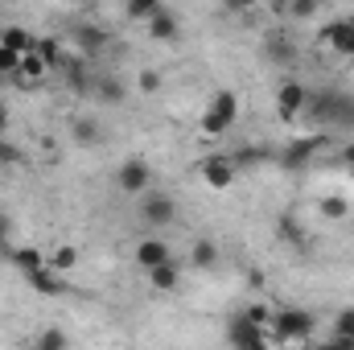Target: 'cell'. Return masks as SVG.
I'll return each mask as SVG.
<instances>
[{
	"label": "cell",
	"instance_id": "6da1fadb",
	"mask_svg": "<svg viewBox=\"0 0 354 350\" xmlns=\"http://www.w3.org/2000/svg\"><path fill=\"white\" fill-rule=\"evenodd\" d=\"M301 120H313V124H346V128H354V99L351 95H338V91H309Z\"/></svg>",
	"mask_w": 354,
	"mask_h": 350
},
{
	"label": "cell",
	"instance_id": "7a4b0ae2",
	"mask_svg": "<svg viewBox=\"0 0 354 350\" xmlns=\"http://www.w3.org/2000/svg\"><path fill=\"white\" fill-rule=\"evenodd\" d=\"M235 120H239V95L231 87H223V91L210 95V103H206L198 128H202V136H223V132H231Z\"/></svg>",
	"mask_w": 354,
	"mask_h": 350
},
{
	"label": "cell",
	"instance_id": "3957f363",
	"mask_svg": "<svg viewBox=\"0 0 354 350\" xmlns=\"http://www.w3.org/2000/svg\"><path fill=\"white\" fill-rule=\"evenodd\" d=\"M272 334L276 342H309L313 330H317V317L309 309H297V305H284V309H272Z\"/></svg>",
	"mask_w": 354,
	"mask_h": 350
},
{
	"label": "cell",
	"instance_id": "277c9868",
	"mask_svg": "<svg viewBox=\"0 0 354 350\" xmlns=\"http://www.w3.org/2000/svg\"><path fill=\"white\" fill-rule=\"evenodd\" d=\"M140 223L145 227H157V231H165V227H174L177 219H181V206H177L169 194H157V190H145L140 194Z\"/></svg>",
	"mask_w": 354,
	"mask_h": 350
},
{
	"label": "cell",
	"instance_id": "5b68a950",
	"mask_svg": "<svg viewBox=\"0 0 354 350\" xmlns=\"http://www.w3.org/2000/svg\"><path fill=\"white\" fill-rule=\"evenodd\" d=\"M227 342H231V347H272L276 334H272V326H260V322L235 313V317L227 322Z\"/></svg>",
	"mask_w": 354,
	"mask_h": 350
},
{
	"label": "cell",
	"instance_id": "8992f818",
	"mask_svg": "<svg viewBox=\"0 0 354 350\" xmlns=\"http://www.w3.org/2000/svg\"><path fill=\"white\" fill-rule=\"evenodd\" d=\"M149 185H153V165H149L145 157H128V161L115 169V190L128 194V198H140Z\"/></svg>",
	"mask_w": 354,
	"mask_h": 350
},
{
	"label": "cell",
	"instance_id": "52a82bcc",
	"mask_svg": "<svg viewBox=\"0 0 354 350\" xmlns=\"http://www.w3.org/2000/svg\"><path fill=\"white\" fill-rule=\"evenodd\" d=\"M305 99H309V87H305V83H297V79L280 83V87H276V116H280L284 124L301 120V111H305Z\"/></svg>",
	"mask_w": 354,
	"mask_h": 350
},
{
	"label": "cell",
	"instance_id": "ba28073f",
	"mask_svg": "<svg viewBox=\"0 0 354 350\" xmlns=\"http://www.w3.org/2000/svg\"><path fill=\"white\" fill-rule=\"evenodd\" d=\"M21 276H25V284H29L33 293H41V297H62V293H66V276H62L54 264L29 268V272H21Z\"/></svg>",
	"mask_w": 354,
	"mask_h": 350
},
{
	"label": "cell",
	"instance_id": "9c48e42d",
	"mask_svg": "<svg viewBox=\"0 0 354 350\" xmlns=\"http://www.w3.org/2000/svg\"><path fill=\"white\" fill-rule=\"evenodd\" d=\"M235 174H239V165H235L227 153H210V157L202 161V181H206L210 190H231Z\"/></svg>",
	"mask_w": 354,
	"mask_h": 350
},
{
	"label": "cell",
	"instance_id": "30bf717a",
	"mask_svg": "<svg viewBox=\"0 0 354 350\" xmlns=\"http://www.w3.org/2000/svg\"><path fill=\"white\" fill-rule=\"evenodd\" d=\"M322 42H326L334 54L354 58V17H338V21H330V25L322 29Z\"/></svg>",
	"mask_w": 354,
	"mask_h": 350
},
{
	"label": "cell",
	"instance_id": "8fae6325",
	"mask_svg": "<svg viewBox=\"0 0 354 350\" xmlns=\"http://www.w3.org/2000/svg\"><path fill=\"white\" fill-rule=\"evenodd\" d=\"M322 145H326V136H301V140H292V145L280 153V165L297 174V169H305V165L313 161V153H317Z\"/></svg>",
	"mask_w": 354,
	"mask_h": 350
},
{
	"label": "cell",
	"instance_id": "7c38bea8",
	"mask_svg": "<svg viewBox=\"0 0 354 350\" xmlns=\"http://www.w3.org/2000/svg\"><path fill=\"white\" fill-rule=\"evenodd\" d=\"M145 29H149V37H153V42H161V46L181 37V21H177V12H169L165 4H161V8L145 21Z\"/></svg>",
	"mask_w": 354,
	"mask_h": 350
},
{
	"label": "cell",
	"instance_id": "4fadbf2b",
	"mask_svg": "<svg viewBox=\"0 0 354 350\" xmlns=\"http://www.w3.org/2000/svg\"><path fill=\"white\" fill-rule=\"evenodd\" d=\"M46 71H50V62H46L37 50H29V54H21V62H17V75H12V79H17L25 91H33L41 79H46Z\"/></svg>",
	"mask_w": 354,
	"mask_h": 350
},
{
	"label": "cell",
	"instance_id": "5bb4252c",
	"mask_svg": "<svg viewBox=\"0 0 354 350\" xmlns=\"http://www.w3.org/2000/svg\"><path fill=\"white\" fill-rule=\"evenodd\" d=\"M174 260V248L165 243V239H157V235H145L140 243H136V264L149 272V268H157V264Z\"/></svg>",
	"mask_w": 354,
	"mask_h": 350
},
{
	"label": "cell",
	"instance_id": "9a60e30c",
	"mask_svg": "<svg viewBox=\"0 0 354 350\" xmlns=\"http://www.w3.org/2000/svg\"><path fill=\"white\" fill-rule=\"evenodd\" d=\"M330 350H354V305H342L334 317V334L326 338Z\"/></svg>",
	"mask_w": 354,
	"mask_h": 350
},
{
	"label": "cell",
	"instance_id": "2e32d148",
	"mask_svg": "<svg viewBox=\"0 0 354 350\" xmlns=\"http://www.w3.org/2000/svg\"><path fill=\"white\" fill-rule=\"evenodd\" d=\"M149 284H153V293H177L181 288L177 260H165V264H157V268H149Z\"/></svg>",
	"mask_w": 354,
	"mask_h": 350
},
{
	"label": "cell",
	"instance_id": "e0dca14e",
	"mask_svg": "<svg viewBox=\"0 0 354 350\" xmlns=\"http://www.w3.org/2000/svg\"><path fill=\"white\" fill-rule=\"evenodd\" d=\"M107 29H99V25H75V46H79V54H99V50H107Z\"/></svg>",
	"mask_w": 354,
	"mask_h": 350
},
{
	"label": "cell",
	"instance_id": "ac0fdd59",
	"mask_svg": "<svg viewBox=\"0 0 354 350\" xmlns=\"http://www.w3.org/2000/svg\"><path fill=\"white\" fill-rule=\"evenodd\" d=\"M71 140H75L79 149H95V145L103 140L99 120H91V116H75V120H71Z\"/></svg>",
	"mask_w": 354,
	"mask_h": 350
},
{
	"label": "cell",
	"instance_id": "d6986e66",
	"mask_svg": "<svg viewBox=\"0 0 354 350\" xmlns=\"http://www.w3.org/2000/svg\"><path fill=\"white\" fill-rule=\"evenodd\" d=\"M4 260H12L21 272H29V268H41V264H50V252H41V248H12V243H8Z\"/></svg>",
	"mask_w": 354,
	"mask_h": 350
},
{
	"label": "cell",
	"instance_id": "ffe728a7",
	"mask_svg": "<svg viewBox=\"0 0 354 350\" xmlns=\"http://www.w3.org/2000/svg\"><path fill=\"white\" fill-rule=\"evenodd\" d=\"M95 99H99V103H111V107H120V103L128 99V87H124L115 75H107V79H95Z\"/></svg>",
	"mask_w": 354,
	"mask_h": 350
},
{
	"label": "cell",
	"instance_id": "44dd1931",
	"mask_svg": "<svg viewBox=\"0 0 354 350\" xmlns=\"http://www.w3.org/2000/svg\"><path fill=\"white\" fill-rule=\"evenodd\" d=\"M276 235H280L284 243H292L297 252H305V248H309V235H305V227H301V223H297L292 214H284V219L276 223Z\"/></svg>",
	"mask_w": 354,
	"mask_h": 350
},
{
	"label": "cell",
	"instance_id": "7402d4cb",
	"mask_svg": "<svg viewBox=\"0 0 354 350\" xmlns=\"http://www.w3.org/2000/svg\"><path fill=\"white\" fill-rule=\"evenodd\" d=\"M317 214L330 219V223H342V219H351V202H346L342 194H326V198L317 202Z\"/></svg>",
	"mask_w": 354,
	"mask_h": 350
},
{
	"label": "cell",
	"instance_id": "603a6c76",
	"mask_svg": "<svg viewBox=\"0 0 354 350\" xmlns=\"http://www.w3.org/2000/svg\"><path fill=\"white\" fill-rule=\"evenodd\" d=\"M189 264H194V268H214V264H218V248H214L210 239H198V243L189 248Z\"/></svg>",
	"mask_w": 354,
	"mask_h": 350
},
{
	"label": "cell",
	"instance_id": "cb8c5ba5",
	"mask_svg": "<svg viewBox=\"0 0 354 350\" xmlns=\"http://www.w3.org/2000/svg\"><path fill=\"white\" fill-rule=\"evenodd\" d=\"M0 42H4L8 50H17V54H29V50H33V37H29L21 25H8V29L0 33Z\"/></svg>",
	"mask_w": 354,
	"mask_h": 350
},
{
	"label": "cell",
	"instance_id": "d4e9b609",
	"mask_svg": "<svg viewBox=\"0 0 354 350\" xmlns=\"http://www.w3.org/2000/svg\"><path fill=\"white\" fill-rule=\"evenodd\" d=\"M33 50L50 62V71H54V66H66V58H62V42H58V37H41V42H33Z\"/></svg>",
	"mask_w": 354,
	"mask_h": 350
},
{
	"label": "cell",
	"instance_id": "484cf974",
	"mask_svg": "<svg viewBox=\"0 0 354 350\" xmlns=\"http://www.w3.org/2000/svg\"><path fill=\"white\" fill-rule=\"evenodd\" d=\"M157 8H161V0H124V12H128V21H149Z\"/></svg>",
	"mask_w": 354,
	"mask_h": 350
},
{
	"label": "cell",
	"instance_id": "4316f807",
	"mask_svg": "<svg viewBox=\"0 0 354 350\" xmlns=\"http://www.w3.org/2000/svg\"><path fill=\"white\" fill-rule=\"evenodd\" d=\"M50 264H54L58 272H71V268H79V248H71V243L54 248V252H50Z\"/></svg>",
	"mask_w": 354,
	"mask_h": 350
},
{
	"label": "cell",
	"instance_id": "83f0119b",
	"mask_svg": "<svg viewBox=\"0 0 354 350\" xmlns=\"http://www.w3.org/2000/svg\"><path fill=\"white\" fill-rule=\"evenodd\" d=\"M268 58H272V62H280V66H288V62L297 58V50H292V42L272 37V42H268Z\"/></svg>",
	"mask_w": 354,
	"mask_h": 350
},
{
	"label": "cell",
	"instance_id": "f1b7e54d",
	"mask_svg": "<svg viewBox=\"0 0 354 350\" xmlns=\"http://www.w3.org/2000/svg\"><path fill=\"white\" fill-rule=\"evenodd\" d=\"M231 161H235L239 169H252V165H260V161H264V149H256V145H243V149H235V153H231Z\"/></svg>",
	"mask_w": 354,
	"mask_h": 350
},
{
	"label": "cell",
	"instance_id": "f546056e",
	"mask_svg": "<svg viewBox=\"0 0 354 350\" xmlns=\"http://www.w3.org/2000/svg\"><path fill=\"white\" fill-rule=\"evenodd\" d=\"M317 8H322V0H284V12H288V17H297V21L317 17Z\"/></svg>",
	"mask_w": 354,
	"mask_h": 350
},
{
	"label": "cell",
	"instance_id": "4dcf8cb0",
	"mask_svg": "<svg viewBox=\"0 0 354 350\" xmlns=\"http://www.w3.org/2000/svg\"><path fill=\"white\" fill-rule=\"evenodd\" d=\"M33 347H41V350H62V347H71V338H66L62 330H41V334L33 338Z\"/></svg>",
	"mask_w": 354,
	"mask_h": 350
},
{
	"label": "cell",
	"instance_id": "1f68e13d",
	"mask_svg": "<svg viewBox=\"0 0 354 350\" xmlns=\"http://www.w3.org/2000/svg\"><path fill=\"white\" fill-rule=\"evenodd\" d=\"M66 75H71V87H75V91H91L87 66H83L79 58H71V62H66Z\"/></svg>",
	"mask_w": 354,
	"mask_h": 350
},
{
	"label": "cell",
	"instance_id": "d6a6232c",
	"mask_svg": "<svg viewBox=\"0 0 354 350\" xmlns=\"http://www.w3.org/2000/svg\"><path fill=\"white\" fill-rule=\"evenodd\" d=\"M17 62H21V54H17V50H8V46L0 42V75H8V79H12V75H17Z\"/></svg>",
	"mask_w": 354,
	"mask_h": 350
},
{
	"label": "cell",
	"instance_id": "836d02e7",
	"mask_svg": "<svg viewBox=\"0 0 354 350\" xmlns=\"http://www.w3.org/2000/svg\"><path fill=\"white\" fill-rule=\"evenodd\" d=\"M136 87L145 91V95H157V91H161V75H157V71H140V75H136Z\"/></svg>",
	"mask_w": 354,
	"mask_h": 350
},
{
	"label": "cell",
	"instance_id": "e575fe53",
	"mask_svg": "<svg viewBox=\"0 0 354 350\" xmlns=\"http://www.w3.org/2000/svg\"><path fill=\"white\" fill-rule=\"evenodd\" d=\"M17 161H21V149L0 136V169H8V165H17Z\"/></svg>",
	"mask_w": 354,
	"mask_h": 350
},
{
	"label": "cell",
	"instance_id": "d590c367",
	"mask_svg": "<svg viewBox=\"0 0 354 350\" xmlns=\"http://www.w3.org/2000/svg\"><path fill=\"white\" fill-rule=\"evenodd\" d=\"M239 313H243V317H252V322H260V326H268V322H272V309H268V305H260V301H256V305H243Z\"/></svg>",
	"mask_w": 354,
	"mask_h": 350
},
{
	"label": "cell",
	"instance_id": "8d00e7d4",
	"mask_svg": "<svg viewBox=\"0 0 354 350\" xmlns=\"http://www.w3.org/2000/svg\"><path fill=\"white\" fill-rule=\"evenodd\" d=\"M8 239H12V219H8V214H0V256L8 252Z\"/></svg>",
	"mask_w": 354,
	"mask_h": 350
},
{
	"label": "cell",
	"instance_id": "74e56055",
	"mask_svg": "<svg viewBox=\"0 0 354 350\" xmlns=\"http://www.w3.org/2000/svg\"><path fill=\"white\" fill-rule=\"evenodd\" d=\"M231 12H243V8H256V4H264V0H223Z\"/></svg>",
	"mask_w": 354,
	"mask_h": 350
},
{
	"label": "cell",
	"instance_id": "f35d334b",
	"mask_svg": "<svg viewBox=\"0 0 354 350\" xmlns=\"http://www.w3.org/2000/svg\"><path fill=\"white\" fill-rule=\"evenodd\" d=\"M248 284H252V288H260V284H264V272H260V268H252V272H248Z\"/></svg>",
	"mask_w": 354,
	"mask_h": 350
},
{
	"label": "cell",
	"instance_id": "ab89813d",
	"mask_svg": "<svg viewBox=\"0 0 354 350\" xmlns=\"http://www.w3.org/2000/svg\"><path fill=\"white\" fill-rule=\"evenodd\" d=\"M8 120H12V116H8V103H4V99H0V132H4V128H8Z\"/></svg>",
	"mask_w": 354,
	"mask_h": 350
},
{
	"label": "cell",
	"instance_id": "60d3db41",
	"mask_svg": "<svg viewBox=\"0 0 354 350\" xmlns=\"http://www.w3.org/2000/svg\"><path fill=\"white\" fill-rule=\"evenodd\" d=\"M342 157H346V161L354 165V145H346V153H342Z\"/></svg>",
	"mask_w": 354,
	"mask_h": 350
},
{
	"label": "cell",
	"instance_id": "b9f144b4",
	"mask_svg": "<svg viewBox=\"0 0 354 350\" xmlns=\"http://www.w3.org/2000/svg\"><path fill=\"white\" fill-rule=\"evenodd\" d=\"M71 4H87V0H71Z\"/></svg>",
	"mask_w": 354,
	"mask_h": 350
}]
</instances>
